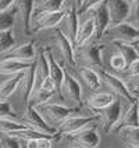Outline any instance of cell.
<instances>
[{
	"label": "cell",
	"instance_id": "1",
	"mask_svg": "<svg viewBox=\"0 0 139 148\" xmlns=\"http://www.w3.org/2000/svg\"><path fill=\"white\" fill-rule=\"evenodd\" d=\"M96 71L99 72L100 79H102V84L106 86V89L110 90V93L113 96L122 98L129 105L136 101V97L129 91V89L127 87V84L122 77L117 76V75H113V73L104 71V69H96Z\"/></svg>",
	"mask_w": 139,
	"mask_h": 148
},
{
	"label": "cell",
	"instance_id": "2",
	"mask_svg": "<svg viewBox=\"0 0 139 148\" xmlns=\"http://www.w3.org/2000/svg\"><path fill=\"white\" fill-rule=\"evenodd\" d=\"M36 110L39 111V114L43 116V119L46 121L52 127L59 129V126L66 121L67 118H70L74 111L77 108H70L63 104L57 103H46L43 105H39Z\"/></svg>",
	"mask_w": 139,
	"mask_h": 148
},
{
	"label": "cell",
	"instance_id": "3",
	"mask_svg": "<svg viewBox=\"0 0 139 148\" xmlns=\"http://www.w3.org/2000/svg\"><path fill=\"white\" fill-rule=\"evenodd\" d=\"M103 36L107 38L110 42H124V43L133 45L139 40V29L125 21L121 24L110 25Z\"/></svg>",
	"mask_w": 139,
	"mask_h": 148
},
{
	"label": "cell",
	"instance_id": "4",
	"mask_svg": "<svg viewBox=\"0 0 139 148\" xmlns=\"http://www.w3.org/2000/svg\"><path fill=\"white\" fill-rule=\"evenodd\" d=\"M103 49H104V46L99 45L96 42L88 43L84 47H80L75 50V57H78L84 64H86L85 66L103 69V60H102Z\"/></svg>",
	"mask_w": 139,
	"mask_h": 148
},
{
	"label": "cell",
	"instance_id": "5",
	"mask_svg": "<svg viewBox=\"0 0 139 148\" xmlns=\"http://www.w3.org/2000/svg\"><path fill=\"white\" fill-rule=\"evenodd\" d=\"M93 122H99V115L98 114L88 115V116H80V115L70 116L59 126L57 134H60L63 137V136H70V134H74V133H78L81 130H84L85 127H88Z\"/></svg>",
	"mask_w": 139,
	"mask_h": 148
},
{
	"label": "cell",
	"instance_id": "6",
	"mask_svg": "<svg viewBox=\"0 0 139 148\" xmlns=\"http://www.w3.org/2000/svg\"><path fill=\"white\" fill-rule=\"evenodd\" d=\"M78 28H80V17H78V13H77V8L74 6L67 7L64 10V17H63L61 22H60L59 29L73 43L74 47H77Z\"/></svg>",
	"mask_w": 139,
	"mask_h": 148
},
{
	"label": "cell",
	"instance_id": "7",
	"mask_svg": "<svg viewBox=\"0 0 139 148\" xmlns=\"http://www.w3.org/2000/svg\"><path fill=\"white\" fill-rule=\"evenodd\" d=\"M85 18L93 19V22H95V39H96V42H99L100 39L103 38L104 32L109 29V26L111 25V19H110V14L107 10L106 0L102 1L98 7H95L92 11L82 19Z\"/></svg>",
	"mask_w": 139,
	"mask_h": 148
},
{
	"label": "cell",
	"instance_id": "8",
	"mask_svg": "<svg viewBox=\"0 0 139 148\" xmlns=\"http://www.w3.org/2000/svg\"><path fill=\"white\" fill-rule=\"evenodd\" d=\"M70 143L73 144V147L75 148H98L100 145L102 137L99 134L98 127H85L84 130H81L78 133L67 136Z\"/></svg>",
	"mask_w": 139,
	"mask_h": 148
},
{
	"label": "cell",
	"instance_id": "9",
	"mask_svg": "<svg viewBox=\"0 0 139 148\" xmlns=\"http://www.w3.org/2000/svg\"><path fill=\"white\" fill-rule=\"evenodd\" d=\"M60 97L67 98L68 101L74 104V107L77 110H80L81 107H84V100H82V87H81L80 82L75 77L66 71V76H64V82L61 86V91H60Z\"/></svg>",
	"mask_w": 139,
	"mask_h": 148
},
{
	"label": "cell",
	"instance_id": "10",
	"mask_svg": "<svg viewBox=\"0 0 139 148\" xmlns=\"http://www.w3.org/2000/svg\"><path fill=\"white\" fill-rule=\"evenodd\" d=\"M64 17V10L54 13H36L31 21V32L36 33L45 29L57 28Z\"/></svg>",
	"mask_w": 139,
	"mask_h": 148
},
{
	"label": "cell",
	"instance_id": "11",
	"mask_svg": "<svg viewBox=\"0 0 139 148\" xmlns=\"http://www.w3.org/2000/svg\"><path fill=\"white\" fill-rule=\"evenodd\" d=\"M22 122L28 125L31 129L40 132V133H45V134H57V129L52 127L49 123L43 119V116L39 114V111L36 108H33L31 105L25 107V112H24V118H22Z\"/></svg>",
	"mask_w": 139,
	"mask_h": 148
},
{
	"label": "cell",
	"instance_id": "12",
	"mask_svg": "<svg viewBox=\"0 0 139 148\" xmlns=\"http://www.w3.org/2000/svg\"><path fill=\"white\" fill-rule=\"evenodd\" d=\"M98 115H99V123L103 132L109 134V133H111L113 127L115 126V123L118 122L122 115V104L120 100H115L107 108L99 111Z\"/></svg>",
	"mask_w": 139,
	"mask_h": 148
},
{
	"label": "cell",
	"instance_id": "13",
	"mask_svg": "<svg viewBox=\"0 0 139 148\" xmlns=\"http://www.w3.org/2000/svg\"><path fill=\"white\" fill-rule=\"evenodd\" d=\"M54 42L56 46L59 49L61 57L64 58V61L67 62L68 66L71 68H77V58H75V47L73 46V43L61 33L59 28L54 31Z\"/></svg>",
	"mask_w": 139,
	"mask_h": 148
},
{
	"label": "cell",
	"instance_id": "14",
	"mask_svg": "<svg viewBox=\"0 0 139 148\" xmlns=\"http://www.w3.org/2000/svg\"><path fill=\"white\" fill-rule=\"evenodd\" d=\"M10 58V60H18L24 62H33L36 58V51H35V42L29 40L27 43H22L20 46L13 47L10 51L3 54V58Z\"/></svg>",
	"mask_w": 139,
	"mask_h": 148
},
{
	"label": "cell",
	"instance_id": "15",
	"mask_svg": "<svg viewBox=\"0 0 139 148\" xmlns=\"http://www.w3.org/2000/svg\"><path fill=\"white\" fill-rule=\"evenodd\" d=\"M106 4L109 14H110L111 25L125 22L128 19L131 4L127 0H106Z\"/></svg>",
	"mask_w": 139,
	"mask_h": 148
},
{
	"label": "cell",
	"instance_id": "16",
	"mask_svg": "<svg viewBox=\"0 0 139 148\" xmlns=\"http://www.w3.org/2000/svg\"><path fill=\"white\" fill-rule=\"evenodd\" d=\"M45 54H46L47 64H49V75H50V77L53 79V82L56 83L57 93L60 94L61 86H63V82H64V76H66V68L56 60V57L53 56L50 47L45 49Z\"/></svg>",
	"mask_w": 139,
	"mask_h": 148
},
{
	"label": "cell",
	"instance_id": "17",
	"mask_svg": "<svg viewBox=\"0 0 139 148\" xmlns=\"http://www.w3.org/2000/svg\"><path fill=\"white\" fill-rule=\"evenodd\" d=\"M14 7L21 18L24 32L29 36L32 33L31 32V21H32L33 10H35V0H15Z\"/></svg>",
	"mask_w": 139,
	"mask_h": 148
},
{
	"label": "cell",
	"instance_id": "18",
	"mask_svg": "<svg viewBox=\"0 0 139 148\" xmlns=\"http://www.w3.org/2000/svg\"><path fill=\"white\" fill-rule=\"evenodd\" d=\"M139 126V114H138V104L136 101L131 104L128 107L125 112H122V115L120 118V121L115 123V126L113 127V133H120V130L125 129V127H138Z\"/></svg>",
	"mask_w": 139,
	"mask_h": 148
},
{
	"label": "cell",
	"instance_id": "19",
	"mask_svg": "<svg viewBox=\"0 0 139 148\" xmlns=\"http://www.w3.org/2000/svg\"><path fill=\"white\" fill-rule=\"evenodd\" d=\"M117 98L115 96H113L111 93H93L92 96L88 97L86 100V105L91 108V110L98 114L99 111L107 108L110 104H113Z\"/></svg>",
	"mask_w": 139,
	"mask_h": 148
},
{
	"label": "cell",
	"instance_id": "20",
	"mask_svg": "<svg viewBox=\"0 0 139 148\" xmlns=\"http://www.w3.org/2000/svg\"><path fill=\"white\" fill-rule=\"evenodd\" d=\"M95 38V22L92 18H85L80 21V28H78V35H77V49L84 47L89 43V40Z\"/></svg>",
	"mask_w": 139,
	"mask_h": 148
},
{
	"label": "cell",
	"instance_id": "21",
	"mask_svg": "<svg viewBox=\"0 0 139 148\" xmlns=\"http://www.w3.org/2000/svg\"><path fill=\"white\" fill-rule=\"evenodd\" d=\"M35 72H36V64L33 61L31 66L28 68L27 71H24V77L21 80V93H22V98L25 101V105L28 104L29 97L32 96L33 90H35Z\"/></svg>",
	"mask_w": 139,
	"mask_h": 148
},
{
	"label": "cell",
	"instance_id": "22",
	"mask_svg": "<svg viewBox=\"0 0 139 148\" xmlns=\"http://www.w3.org/2000/svg\"><path fill=\"white\" fill-rule=\"evenodd\" d=\"M32 62H24V61H18V60H10V58H4L0 60V75H15L20 72L27 71L31 66Z\"/></svg>",
	"mask_w": 139,
	"mask_h": 148
},
{
	"label": "cell",
	"instance_id": "23",
	"mask_svg": "<svg viewBox=\"0 0 139 148\" xmlns=\"http://www.w3.org/2000/svg\"><path fill=\"white\" fill-rule=\"evenodd\" d=\"M77 71L80 73L81 79L85 82V84L91 90H99L102 86V79L96 69L89 68V66H80V68H77Z\"/></svg>",
	"mask_w": 139,
	"mask_h": 148
},
{
	"label": "cell",
	"instance_id": "24",
	"mask_svg": "<svg viewBox=\"0 0 139 148\" xmlns=\"http://www.w3.org/2000/svg\"><path fill=\"white\" fill-rule=\"evenodd\" d=\"M24 77V72L11 75L7 77L3 83H0V101H7V98L17 90V87L21 84V80Z\"/></svg>",
	"mask_w": 139,
	"mask_h": 148
},
{
	"label": "cell",
	"instance_id": "25",
	"mask_svg": "<svg viewBox=\"0 0 139 148\" xmlns=\"http://www.w3.org/2000/svg\"><path fill=\"white\" fill-rule=\"evenodd\" d=\"M67 0H38L35 1V10L33 13H54L64 10L63 6Z\"/></svg>",
	"mask_w": 139,
	"mask_h": 148
},
{
	"label": "cell",
	"instance_id": "26",
	"mask_svg": "<svg viewBox=\"0 0 139 148\" xmlns=\"http://www.w3.org/2000/svg\"><path fill=\"white\" fill-rule=\"evenodd\" d=\"M111 43L114 45V47L117 49V51L125 58V61L128 65L131 64V62H133V61L139 60V56H138V53H136V50H135L133 45H131V43H124V42H111Z\"/></svg>",
	"mask_w": 139,
	"mask_h": 148
},
{
	"label": "cell",
	"instance_id": "27",
	"mask_svg": "<svg viewBox=\"0 0 139 148\" xmlns=\"http://www.w3.org/2000/svg\"><path fill=\"white\" fill-rule=\"evenodd\" d=\"M28 129H31V127L24 122H18V121H14V119H0V133L6 136Z\"/></svg>",
	"mask_w": 139,
	"mask_h": 148
},
{
	"label": "cell",
	"instance_id": "28",
	"mask_svg": "<svg viewBox=\"0 0 139 148\" xmlns=\"http://www.w3.org/2000/svg\"><path fill=\"white\" fill-rule=\"evenodd\" d=\"M53 96H54V93H49V91H45V90H42V89L35 90L32 93V96L29 97L27 105H31L33 108H38L39 105H43V104L49 103ZM27 105H25V107H27Z\"/></svg>",
	"mask_w": 139,
	"mask_h": 148
},
{
	"label": "cell",
	"instance_id": "29",
	"mask_svg": "<svg viewBox=\"0 0 139 148\" xmlns=\"http://www.w3.org/2000/svg\"><path fill=\"white\" fill-rule=\"evenodd\" d=\"M118 134L127 143V145L139 148V126L138 127H125V129L120 130Z\"/></svg>",
	"mask_w": 139,
	"mask_h": 148
},
{
	"label": "cell",
	"instance_id": "30",
	"mask_svg": "<svg viewBox=\"0 0 139 148\" xmlns=\"http://www.w3.org/2000/svg\"><path fill=\"white\" fill-rule=\"evenodd\" d=\"M15 14H17V10H15L14 6L10 10L4 11V13H0V32H3V31H11L13 29Z\"/></svg>",
	"mask_w": 139,
	"mask_h": 148
},
{
	"label": "cell",
	"instance_id": "31",
	"mask_svg": "<svg viewBox=\"0 0 139 148\" xmlns=\"http://www.w3.org/2000/svg\"><path fill=\"white\" fill-rule=\"evenodd\" d=\"M13 47H15V38L13 35V31H3L0 32V54L10 51Z\"/></svg>",
	"mask_w": 139,
	"mask_h": 148
},
{
	"label": "cell",
	"instance_id": "32",
	"mask_svg": "<svg viewBox=\"0 0 139 148\" xmlns=\"http://www.w3.org/2000/svg\"><path fill=\"white\" fill-rule=\"evenodd\" d=\"M110 66H111L114 71L122 72V71H125V69H127L128 64H127L125 58H124L118 51H117V53H114L111 57H110Z\"/></svg>",
	"mask_w": 139,
	"mask_h": 148
},
{
	"label": "cell",
	"instance_id": "33",
	"mask_svg": "<svg viewBox=\"0 0 139 148\" xmlns=\"http://www.w3.org/2000/svg\"><path fill=\"white\" fill-rule=\"evenodd\" d=\"M0 119H18V115L13 110L11 104L7 101H0Z\"/></svg>",
	"mask_w": 139,
	"mask_h": 148
},
{
	"label": "cell",
	"instance_id": "34",
	"mask_svg": "<svg viewBox=\"0 0 139 148\" xmlns=\"http://www.w3.org/2000/svg\"><path fill=\"white\" fill-rule=\"evenodd\" d=\"M102 1H104V0H84L81 8L78 10V17H80V19H82L84 17H86L95 7L99 6Z\"/></svg>",
	"mask_w": 139,
	"mask_h": 148
},
{
	"label": "cell",
	"instance_id": "35",
	"mask_svg": "<svg viewBox=\"0 0 139 148\" xmlns=\"http://www.w3.org/2000/svg\"><path fill=\"white\" fill-rule=\"evenodd\" d=\"M127 22L139 29V0H133L132 3H131L129 15H128Z\"/></svg>",
	"mask_w": 139,
	"mask_h": 148
},
{
	"label": "cell",
	"instance_id": "36",
	"mask_svg": "<svg viewBox=\"0 0 139 148\" xmlns=\"http://www.w3.org/2000/svg\"><path fill=\"white\" fill-rule=\"evenodd\" d=\"M1 140V147L3 148H21L18 138L11 137V136H4L0 138Z\"/></svg>",
	"mask_w": 139,
	"mask_h": 148
},
{
	"label": "cell",
	"instance_id": "37",
	"mask_svg": "<svg viewBox=\"0 0 139 148\" xmlns=\"http://www.w3.org/2000/svg\"><path fill=\"white\" fill-rule=\"evenodd\" d=\"M127 84V87L129 89V91L135 94L136 91H139V75L135 76H127V80H124Z\"/></svg>",
	"mask_w": 139,
	"mask_h": 148
},
{
	"label": "cell",
	"instance_id": "38",
	"mask_svg": "<svg viewBox=\"0 0 139 148\" xmlns=\"http://www.w3.org/2000/svg\"><path fill=\"white\" fill-rule=\"evenodd\" d=\"M127 68H128V76H135V75H139V60L131 62Z\"/></svg>",
	"mask_w": 139,
	"mask_h": 148
},
{
	"label": "cell",
	"instance_id": "39",
	"mask_svg": "<svg viewBox=\"0 0 139 148\" xmlns=\"http://www.w3.org/2000/svg\"><path fill=\"white\" fill-rule=\"evenodd\" d=\"M15 0H0V13H4L14 6Z\"/></svg>",
	"mask_w": 139,
	"mask_h": 148
},
{
	"label": "cell",
	"instance_id": "40",
	"mask_svg": "<svg viewBox=\"0 0 139 148\" xmlns=\"http://www.w3.org/2000/svg\"><path fill=\"white\" fill-rule=\"evenodd\" d=\"M25 148H38V140H36V138H29V140H27Z\"/></svg>",
	"mask_w": 139,
	"mask_h": 148
},
{
	"label": "cell",
	"instance_id": "41",
	"mask_svg": "<svg viewBox=\"0 0 139 148\" xmlns=\"http://www.w3.org/2000/svg\"><path fill=\"white\" fill-rule=\"evenodd\" d=\"M82 1H84V0H74V7L77 8V13H78V10H80L81 6H82Z\"/></svg>",
	"mask_w": 139,
	"mask_h": 148
},
{
	"label": "cell",
	"instance_id": "42",
	"mask_svg": "<svg viewBox=\"0 0 139 148\" xmlns=\"http://www.w3.org/2000/svg\"><path fill=\"white\" fill-rule=\"evenodd\" d=\"M133 47H135V50H136V53H138V56H139V40L136 43H133Z\"/></svg>",
	"mask_w": 139,
	"mask_h": 148
},
{
	"label": "cell",
	"instance_id": "43",
	"mask_svg": "<svg viewBox=\"0 0 139 148\" xmlns=\"http://www.w3.org/2000/svg\"><path fill=\"white\" fill-rule=\"evenodd\" d=\"M136 104H138V114H139V97H136Z\"/></svg>",
	"mask_w": 139,
	"mask_h": 148
},
{
	"label": "cell",
	"instance_id": "44",
	"mask_svg": "<svg viewBox=\"0 0 139 148\" xmlns=\"http://www.w3.org/2000/svg\"><path fill=\"white\" fill-rule=\"evenodd\" d=\"M133 96H135V97H139V91H136V93H135Z\"/></svg>",
	"mask_w": 139,
	"mask_h": 148
},
{
	"label": "cell",
	"instance_id": "45",
	"mask_svg": "<svg viewBox=\"0 0 139 148\" xmlns=\"http://www.w3.org/2000/svg\"><path fill=\"white\" fill-rule=\"evenodd\" d=\"M125 148H136V147H132V145H127Z\"/></svg>",
	"mask_w": 139,
	"mask_h": 148
},
{
	"label": "cell",
	"instance_id": "46",
	"mask_svg": "<svg viewBox=\"0 0 139 148\" xmlns=\"http://www.w3.org/2000/svg\"><path fill=\"white\" fill-rule=\"evenodd\" d=\"M127 1H128V3H129V4H131V3H132L133 0H127Z\"/></svg>",
	"mask_w": 139,
	"mask_h": 148
},
{
	"label": "cell",
	"instance_id": "47",
	"mask_svg": "<svg viewBox=\"0 0 139 148\" xmlns=\"http://www.w3.org/2000/svg\"><path fill=\"white\" fill-rule=\"evenodd\" d=\"M0 148H3V147H1V140H0Z\"/></svg>",
	"mask_w": 139,
	"mask_h": 148
},
{
	"label": "cell",
	"instance_id": "48",
	"mask_svg": "<svg viewBox=\"0 0 139 148\" xmlns=\"http://www.w3.org/2000/svg\"><path fill=\"white\" fill-rule=\"evenodd\" d=\"M70 148H75V147H70Z\"/></svg>",
	"mask_w": 139,
	"mask_h": 148
}]
</instances>
